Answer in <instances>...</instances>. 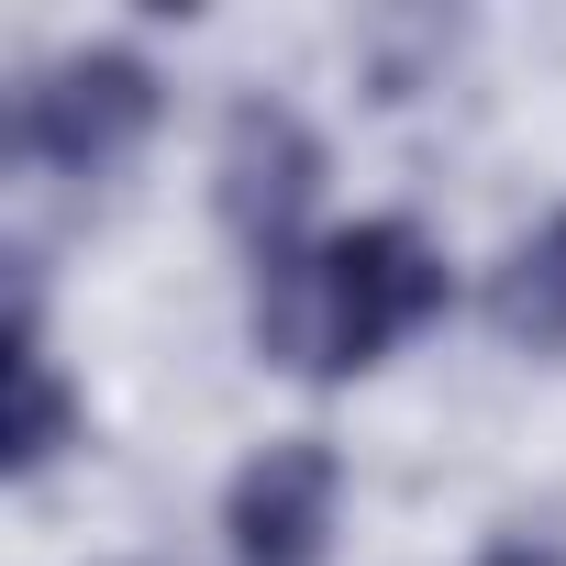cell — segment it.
<instances>
[{
	"mask_svg": "<svg viewBox=\"0 0 566 566\" xmlns=\"http://www.w3.org/2000/svg\"><path fill=\"white\" fill-rule=\"evenodd\" d=\"M444 312V255L411 233V222H345V233H312L290 255H255V356L277 378H356L378 367L400 334H422Z\"/></svg>",
	"mask_w": 566,
	"mask_h": 566,
	"instance_id": "1",
	"label": "cell"
},
{
	"mask_svg": "<svg viewBox=\"0 0 566 566\" xmlns=\"http://www.w3.org/2000/svg\"><path fill=\"white\" fill-rule=\"evenodd\" d=\"M145 134H156V67H145L134 45H78V56H56V67L23 90V112H12V156H23V167H67V178L123 167Z\"/></svg>",
	"mask_w": 566,
	"mask_h": 566,
	"instance_id": "2",
	"label": "cell"
},
{
	"mask_svg": "<svg viewBox=\"0 0 566 566\" xmlns=\"http://www.w3.org/2000/svg\"><path fill=\"white\" fill-rule=\"evenodd\" d=\"M323 200V134L290 112V101H233L222 134H211V211L255 244V255H290L301 222Z\"/></svg>",
	"mask_w": 566,
	"mask_h": 566,
	"instance_id": "3",
	"label": "cell"
},
{
	"mask_svg": "<svg viewBox=\"0 0 566 566\" xmlns=\"http://www.w3.org/2000/svg\"><path fill=\"white\" fill-rule=\"evenodd\" d=\"M334 511H345V455L323 433H277L233 467L222 489V533H233V566H323L334 544Z\"/></svg>",
	"mask_w": 566,
	"mask_h": 566,
	"instance_id": "4",
	"label": "cell"
},
{
	"mask_svg": "<svg viewBox=\"0 0 566 566\" xmlns=\"http://www.w3.org/2000/svg\"><path fill=\"white\" fill-rule=\"evenodd\" d=\"M0 378H12V411H0V467L12 478H45L67 444H78V389L45 345V312H34V277H12V356H0Z\"/></svg>",
	"mask_w": 566,
	"mask_h": 566,
	"instance_id": "5",
	"label": "cell"
},
{
	"mask_svg": "<svg viewBox=\"0 0 566 566\" xmlns=\"http://www.w3.org/2000/svg\"><path fill=\"white\" fill-rule=\"evenodd\" d=\"M489 323L533 356H566V211H544L500 266H489Z\"/></svg>",
	"mask_w": 566,
	"mask_h": 566,
	"instance_id": "6",
	"label": "cell"
},
{
	"mask_svg": "<svg viewBox=\"0 0 566 566\" xmlns=\"http://www.w3.org/2000/svg\"><path fill=\"white\" fill-rule=\"evenodd\" d=\"M478 566H566V533H555V522H500V533L478 544Z\"/></svg>",
	"mask_w": 566,
	"mask_h": 566,
	"instance_id": "7",
	"label": "cell"
}]
</instances>
